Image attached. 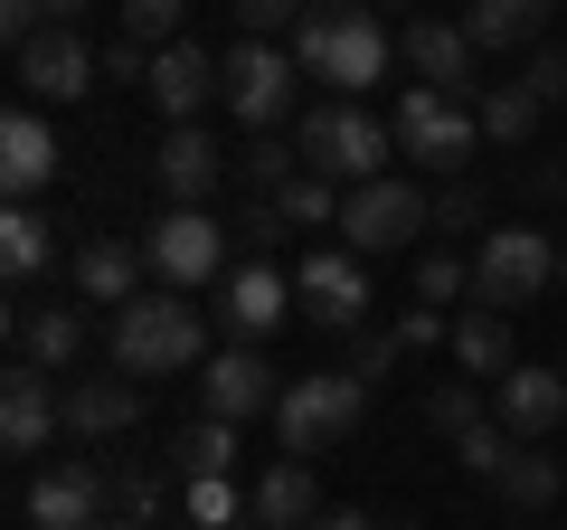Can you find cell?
<instances>
[{"instance_id": "obj_1", "label": "cell", "mask_w": 567, "mask_h": 530, "mask_svg": "<svg viewBox=\"0 0 567 530\" xmlns=\"http://www.w3.org/2000/svg\"><path fill=\"white\" fill-rule=\"evenodd\" d=\"M388 58H398V39H388V20L369 10V0H312L303 29H293V67L322 77L341 104L369 95V85L388 77Z\"/></svg>"}, {"instance_id": "obj_2", "label": "cell", "mask_w": 567, "mask_h": 530, "mask_svg": "<svg viewBox=\"0 0 567 530\" xmlns=\"http://www.w3.org/2000/svg\"><path fill=\"white\" fill-rule=\"evenodd\" d=\"M199 360H208L199 304H181V294H133L114 313V369H133V379H181Z\"/></svg>"}, {"instance_id": "obj_3", "label": "cell", "mask_w": 567, "mask_h": 530, "mask_svg": "<svg viewBox=\"0 0 567 530\" xmlns=\"http://www.w3.org/2000/svg\"><path fill=\"white\" fill-rule=\"evenodd\" d=\"M293 152H303L322 181H341V190H369V181H388V152H398V123H379L369 104H322V114H303L293 123Z\"/></svg>"}, {"instance_id": "obj_4", "label": "cell", "mask_w": 567, "mask_h": 530, "mask_svg": "<svg viewBox=\"0 0 567 530\" xmlns=\"http://www.w3.org/2000/svg\"><path fill=\"white\" fill-rule=\"evenodd\" d=\"M360 417H369L360 369H312V379H284V398H275V427H284V455H293V465H303V455H331Z\"/></svg>"}, {"instance_id": "obj_5", "label": "cell", "mask_w": 567, "mask_h": 530, "mask_svg": "<svg viewBox=\"0 0 567 530\" xmlns=\"http://www.w3.org/2000/svg\"><path fill=\"white\" fill-rule=\"evenodd\" d=\"M548 285H558L548 227H492L483 237V256H473V304L483 313H520V304H539Z\"/></svg>"}, {"instance_id": "obj_6", "label": "cell", "mask_w": 567, "mask_h": 530, "mask_svg": "<svg viewBox=\"0 0 567 530\" xmlns=\"http://www.w3.org/2000/svg\"><path fill=\"white\" fill-rule=\"evenodd\" d=\"M388 123H398V152L416 171H464L473 152H483V114H473L464 95H435V85H406Z\"/></svg>"}, {"instance_id": "obj_7", "label": "cell", "mask_w": 567, "mask_h": 530, "mask_svg": "<svg viewBox=\"0 0 567 530\" xmlns=\"http://www.w3.org/2000/svg\"><path fill=\"white\" fill-rule=\"evenodd\" d=\"M142 256L162 275V294H199V285H227V227L208 208H162L142 227Z\"/></svg>"}, {"instance_id": "obj_8", "label": "cell", "mask_w": 567, "mask_h": 530, "mask_svg": "<svg viewBox=\"0 0 567 530\" xmlns=\"http://www.w3.org/2000/svg\"><path fill=\"white\" fill-rule=\"evenodd\" d=\"M425 227H435V200H425L416 181H398V171L341 200V246L350 256H398V246H416Z\"/></svg>"}, {"instance_id": "obj_9", "label": "cell", "mask_w": 567, "mask_h": 530, "mask_svg": "<svg viewBox=\"0 0 567 530\" xmlns=\"http://www.w3.org/2000/svg\"><path fill=\"white\" fill-rule=\"evenodd\" d=\"M293 77H303V67L284 58L275 39H237V48L218 58V95H227V114H237L246 133L284 123V104H293Z\"/></svg>"}, {"instance_id": "obj_10", "label": "cell", "mask_w": 567, "mask_h": 530, "mask_svg": "<svg viewBox=\"0 0 567 530\" xmlns=\"http://www.w3.org/2000/svg\"><path fill=\"white\" fill-rule=\"evenodd\" d=\"M293 304H303V323H322V332H360L369 313H379V294H369V256H350V246L303 256V265H293Z\"/></svg>"}, {"instance_id": "obj_11", "label": "cell", "mask_w": 567, "mask_h": 530, "mask_svg": "<svg viewBox=\"0 0 567 530\" xmlns=\"http://www.w3.org/2000/svg\"><path fill=\"white\" fill-rule=\"evenodd\" d=\"M398 58L416 85H435V95H483V77H473V29L464 20H435V10H416V20L398 29Z\"/></svg>"}, {"instance_id": "obj_12", "label": "cell", "mask_w": 567, "mask_h": 530, "mask_svg": "<svg viewBox=\"0 0 567 530\" xmlns=\"http://www.w3.org/2000/svg\"><path fill=\"white\" fill-rule=\"evenodd\" d=\"M208 417L218 427H246V417H275V398H284V379L256 360V342H227V350H208Z\"/></svg>"}, {"instance_id": "obj_13", "label": "cell", "mask_w": 567, "mask_h": 530, "mask_svg": "<svg viewBox=\"0 0 567 530\" xmlns=\"http://www.w3.org/2000/svg\"><path fill=\"white\" fill-rule=\"evenodd\" d=\"M114 511V473L104 465H58L29 483V530H95Z\"/></svg>"}, {"instance_id": "obj_14", "label": "cell", "mask_w": 567, "mask_h": 530, "mask_svg": "<svg viewBox=\"0 0 567 530\" xmlns=\"http://www.w3.org/2000/svg\"><path fill=\"white\" fill-rule=\"evenodd\" d=\"M492 417H502L511 436H548V427H567V369H539V360H520L511 379H492Z\"/></svg>"}, {"instance_id": "obj_15", "label": "cell", "mask_w": 567, "mask_h": 530, "mask_svg": "<svg viewBox=\"0 0 567 530\" xmlns=\"http://www.w3.org/2000/svg\"><path fill=\"white\" fill-rule=\"evenodd\" d=\"M152 181L171 190V208H208V190L227 181V152L208 143L199 123H171V133H162V152H152Z\"/></svg>"}, {"instance_id": "obj_16", "label": "cell", "mask_w": 567, "mask_h": 530, "mask_svg": "<svg viewBox=\"0 0 567 530\" xmlns=\"http://www.w3.org/2000/svg\"><path fill=\"white\" fill-rule=\"evenodd\" d=\"M284 304H293V294H284V275L265 256H246V265H227V285H218V323L237 332V342H265V332H284Z\"/></svg>"}, {"instance_id": "obj_17", "label": "cell", "mask_w": 567, "mask_h": 530, "mask_svg": "<svg viewBox=\"0 0 567 530\" xmlns=\"http://www.w3.org/2000/svg\"><path fill=\"white\" fill-rule=\"evenodd\" d=\"M95 77H104V67H95V48H85L76 29H48V39L20 48V85H29V95H48V104H76Z\"/></svg>"}, {"instance_id": "obj_18", "label": "cell", "mask_w": 567, "mask_h": 530, "mask_svg": "<svg viewBox=\"0 0 567 530\" xmlns=\"http://www.w3.org/2000/svg\"><path fill=\"white\" fill-rule=\"evenodd\" d=\"M58 417H66V398L48 388V369H10L0 379V446L10 455H39L58 436Z\"/></svg>"}, {"instance_id": "obj_19", "label": "cell", "mask_w": 567, "mask_h": 530, "mask_svg": "<svg viewBox=\"0 0 567 530\" xmlns=\"http://www.w3.org/2000/svg\"><path fill=\"white\" fill-rule=\"evenodd\" d=\"M142 85H152V104H162L171 123H189L208 95H218V67H208V48L171 39V48H152V77H142Z\"/></svg>"}, {"instance_id": "obj_20", "label": "cell", "mask_w": 567, "mask_h": 530, "mask_svg": "<svg viewBox=\"0 0 567 530\" xmlns=\"http://www.w3.org/2000/svg\"><path fill=\"white\" fill-rule=\"evenodd\" d=\"M142 275H152V256H142V246L133 237H85L76 246V294H85V304H133V294H142Z\"/></svg>"}, {"instance_id": "obj_21", "label": "cell", "mask_w": 567, "mask_h": 530, "mask_svg": "<svg viewBox=\"0 0 567 530\" xmlns=\"http://www.w3.org/2000/svg\"><path fill=\"white\" fill-rule=\"evenodd\" d=\"M48 181H58V133H48L39 114H10L0 123V190H10V200H39Z\"/></svg>"}, {"instance_id": "obj_22", "label": "cell", "mask_w": 567, "mask_h": 530, "mask_svg": "<svg viewBox=\"0 0 567 530\" xmlns=\"http://www.w3.org/2000/svg\"><path fill=\"white\" fill-rule=\"evenodd\" d=\"M142 417V379L133 369H114V379H76L66 388V427L76 436H123Z\"/></svg>"}, {"instance_id": "obj_23", "label": "cell", "mask_w": 567, "mask_h": 530, "mask_svg": "<svg viewBox=\"0 0 567 530\" xmlns=\"http://www.w3.org/2000/svg\"><path fill=\"white\" fill-rule=\"evenodd\" d=\"M246 511H256L265 530H303L312 511H322V483H312V465H275L256 492H246Z\"/></svg>"}, {"instance_id": "obj_24", "label": "cell", "mask_w": 567, "mask_h": 530, "mask_svg": "<svg viewBox=\"0 0 567 530\" xmlns=\"http://www.w3.org/2000/svg\"><path fill=\"white\" fill-rule=\"evenodd\" d=\"M20 350H29V369H66L85 350V313L76 304H29L20 313Z\"/></svg>"}, {"instance_id": "obj_25", "label": "cell", "mask_w": 567, "mask_h": 530, "mask_svg": "<svg viewBox=\"0 0 567 530\" xmlns=\"http://www.w3.org/2000/svg\"><path fill=\"white\" fill-rule=\"evenodd\" d=\"M548 10H558V0H473L464 29H473V48H539Z\"/></svg>"}, {"instance_id": "obj_26", "label": "cell", "mask_w": 567, "mask_h": 530, "mask_svg": "<svg viewBox=\"0 0 567 530\" xmlns=\"http://www.w3.org/2000/svg\"><path fill=\"white\" fill-rule=\"evenodd\" d=\"M454 360H464L473 379H511V369H520V360H511V313H483V304H473L464 323H454Z\"/></svg>"}, {"instance_id": "obj_27", "label": "cell", "mask_w": 567, "mask_h": 530, "mask_svg": "<svg viewBox=\"0 0 567 530\" xmlns=\"http://www.w3.org/2000/svg\"><path fill=\"white\" fill-rule=\"evenodd\" d=\"M48 256H58V227H48L29 200H10V218H0V265H10V285H29Z\"/></svg>"}, {"instance_id": "obj_28", "label": "cell", "mask_w": 567, "mask_h": 530, "mask_svg": "<svg viewBox=\"0 0 567 530\" xmlns=\"http://www.w3.org/2000/svg\"><path fill=\"white\" fill-rule=\"evenodd\" d=\"M473 114H483V143H529V133H539V114H548V104L529 95L520 77H511V85H483V95H473Z\"/></svg>"}, {"instance_id": "obj_29", "label": "cell", "mask_w": 567, "mask_h": 530, "mask_svg": "<svg viewBox=\"0 0 567 530\" xmlns=\"http://www.w3.org/2000/svg\"><path fill=\"white\" fill-rule=\"evenodd\" d=\"M492 492H502V502H520V511H548V502L567 492V473H558V455H529V446H520L502 473H492Z\"/></svg>"}, {"instance_id": "obj_30", "label": "cell", "mask_w": 567, "mask_h": 530, "mask_svg": "<svg viewBox=\"0 0 567 530\" xmlns=\"http://www.w3.org/2000/svg\"><path fill=\"white\" fill-rule=\"evenodd\" d=\"M227 465H237V427H218V417H199V427L171 446V473H181V483H199V473H227Z\"/></svg>"}, {"instance_id": "obj_31", "label": "cell", "mask_w": 567, "mask_h": 530, "mask_svg": "<svg viewBox=\"0 0 567 530\" xmlns=\"http://www.w3.org/2000/svg\"><path fill=\"white\" fill-rule=\"evenodd\" d=\"M181 502H189V530H246L256 511L237 502V483L227 473H199V483H181Z\"/></svg>"}, {"instance_id": "obj_32", "label": "cell", "mask_w": 567, "mask_h": 530, "mask_svg": "<svg viewBox=\"0 0 567 530\" xmlns=\"http://www.w3.org/2000/svg\"><path fill=\"white\" fill-rule=\"evenodd\" d=\"M483 388H464V379H445V388H425V436H473L483 427Z\"/></svg>"}, {"instance_id": "obj_33", "label": "cell", "mask_w": 567, "mask_h": 530, "mask_svg": "<svg viewBox=\"0 0 567 530\" xmlns=\"http://www.w3.org/2000/svg\"><path fill=\"white\" fill-rule=\"evenodd\" d=\"M454 455H464V473H483V483H492V473H502L511 455H520V436H511L502 417H483L473 436H454Z\"/></svg>"}, {"instance_id": "obj_34", "label": "cell", "mask_w": 567, "mask_h": 530, "mask_svg": "<svg viewBox=\"0 0 567 530\" xmlns=\"http://www.w3.org/2000/svg\"><path fill=\"white\" fill-rule=\"evenodd\" d=\"M181 10L189 0H123V39L133 48H171L181 39Z\"/></svg>"}, {"instance_id": "obj_35", "label": "cell", "mask_w": 567, "mask_h": 530, "mask_svg": "<svg viewBox=\"0 0 567 530\" xmlns=\"http://www.w3.org/2000/svg\"><path fill=\"white\" fill-rule=\"evenodd\" d=\"M341 181H322V171H303V181L284 190V218L293 227H341V200H331Z\"/></svg>"}, {"instance_id": "obj_36", "label": "cell", "mask_w": 567, "mask_h": 530, "mask_svg": "<svg viewBox=\"0 0 567 530\" xmlns=\"http://www.w3.org/2000/svg\"><path fill=\"white\" fill-rule=\"evenodd\" d=\"M246 190H256V200H284V190H293V181H303V171H293V152H284V143H246Z\"/></svg>"}, {"instance_id": "obj_37", "label": "cell", "mask_w": 567, "mask_h": 530, "mask_svg": "<svg viewBox=\"0 0 567 530\" xmlns=\"http://www.w3.org/2000/svg\"><path fill=\"white\" fill-rule=\"evenodd\" d=\"M454 294H473V265H454L445 246H425L416 256V304H454Z\"/></svg>"}, {"instance_id": "obj_38", "label": "cell", "mask_w": 567, "mask_h": 530, "mask_svg": "<svg viewBox=\"0 0 567 530\" xmlns=\"http://www.w3.org/2000/svg\"><path fill=\"white\" fill-rule=\"evenodd\" d=\"M303 10H312V0H237L246 39H275V29H303Z\"/></svg>"}, {"instance_id": "obj_39", "label": "cell", "mask_w": 567, "mask_h": 530, "mask_svg": "<svg viewBox=\"0 0 567 530\" xmlns=\"http://www.w3.org/2000/svg\"><path fill=\"white\" fill-rule=\"evenodd\" d=\"M529 95H539V104H567V48H529Z\"/></svg>"}, {"instance_id": "obj_40", "label": "cell", "mask_w": 567, "mask_h": 530, "mask_svg": "<svg viewBox=\"0 0 567 530\" xmlns=\"http://www.w3.org/2000/svg\"><path fill=\"white\" fill-rule=\"evenodd\" d=\"M473 218H483V190H464V181H454L445 200H435V237H454V227H473Z\"/></svg>"}, {"instance_id": "obj_41", "label": "cell", "mask_w": 567, "mask_h": 530, "mask_svg": "<svg viewBox=\"0 0 567 530\" xmlns=\"http://www.w3.org/2000/svg\"><path fill=\"white\" fill-rule=\"evenodd\" d=\"M388 332H398L406 350H425V342H454V332L435 323V304H406V313H398V323H388Z\"/></svg>"}, {"instance_id": "obj_42", "label": "cell", "mask_w": 567, "mask_h": 530, "mask_svg": "<svg viewBox=\"0 0 567 530\" xmlns=\"http://www.w3.org/2000/svg\"><path fill=\"white\" fill-rule=\"evenodd\" d=\"M398 350H406V342H398V332H369V342H360V379H369V388H379V379H388V369H398Z\"/></svg>"}, {"instance_id": "obj_43", "label": "cell", "mask_w": 567, "mask_h": 530, "mask_svg": "<svg viewBox=\"0 0 567 530\" xmlns=\"http://www.w3.org/2000/svg\"><path fill=\"white\" fill-rule=\"evenodd\" d=\"M237 237H246V246H275V237H284V200H256V208H246V227H237Z\"/></svg>"}, {"instance_id": "obj_44", "label": "cell", "mask_w": 567, "mask_h": 530, "mask_svg": "<svg viewBox=\"0 0 567 530\" xmlns=\"http://www.w3.org/2000/svg\"><path fill=\"white\" fill-rule=\"evenodd\" d=\"M303 530H379V521H369V511H331V502H322V511H312Z\"/></svg>"}, {"instance_id": "obj_45", "label": "cell", "mask_w": 567, "mask_h": 530, "mask_svg": "<svg viewBox=\"0 0 567 530\" xmlns=\"http://www.w3.org/2000/svg\"><path fill=\"white\" fill-rule=\"evenodd\" d=\"M85 10H95V0H48V29H76Z\"/></svg>"}, {"instance_id": "obj_46", "label": "cell", "mask_w": 567, "mask_h": 530, "mask_svg": "<svg viewBox=\"0 0 567 530\" xmlns=\"http://www.w3.org/2000/svg\"><path fill=\"white\" fill-rule=\"evenodd\" d=\"M95 530H142V521H133V511H104V521H95Z\"/></svg>"}, {"instance_id": "obj_47", "label": "cell", "mask_w": 567, "mask_h": 530, "mask_svg": "<svg viewBox=\"0 0 567 530\" xmlns=\"http://www.w3.org/2000/svg\"><path fill=\"white\" fill-rule=\"evenodd\" d=\"M379 530H425V521H379Z\"/></svg>"}, {"instance_id": "obj_48", "label": "cell", "mask_w": 567, "mask_h": 530, "mask_svg": "<svg viewBox=\"0 0 567 530\" xmlns=\"http://www.w3.org/2000/svg\"><path fill=\"white\" fill-rule=\"evenodd\" d=\"M558 285H567V246H558Z\"/></svg>"}, {"instance_id": "obj_49", "label": "cell", "mask_w": 567, "mask_h": 530, "mask_svg": "<svg viewBox=\"0 0 567 530\" xmlns=\"http://www.w3.org/2000/svg\"><path fill=\"white\" fill-rule=\"evenodd\" d=\"M227 10H237V0H227Z\"/></svg>"}, {"instance_id": "obj_50", "label": "cell", "mask_w": 567, "mask_h": 530, "mask_svg": "<svg viewBox=\"0 0 567 530\" xmlns=\"http://www.w3.org/2000/svg\"><path fill=\"white\" fill-rule=\"evenodd\" d=\"M558 10H567V0H558Z\"/></svg>"}]
</instances>
